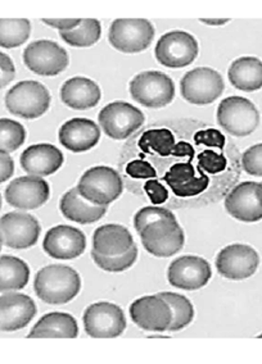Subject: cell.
I'll use <instances>...</instances> for the list:
<instances>
[{
	"label": "cell",
	"instance_id": "cell-35",
	"mask_svg": "<svg viewBox=\"0 0 262 364\" xmlns=\"http://www.w3.org/2000/svg\"><path fill=\"white\" fill-rule=\"evenodd\" d=\"M92 257L95 264L102 268L103 271L107 272H122L129 269L135 260L138 258V247L134 244V247H131L129 252L125 254H120V255H102V254L97 253V252H92Z\"/></svg>",
	"mask_w": 262,
	"mask_h": 364
},
{
	"label": "cell",
	"instance_id": "cell-24",
	"mask_svg": "<svg viewBox=\"0 0 262 364\" xmlns=\"http://www.w3.org/2000/svg\"><path fill=\"white\" fill-rule=\"evenodd\" d=\"M100 89L93 80L86 77H73L67 80L61 87V99L67 107L85 111L98 105Z\"/></svg>",
	"mask_w": 262,
	"mask_h": 364
},
{
	"label": "cell",
	"instance_id": "cell-26",
	"mask_svg": "<svg viewBox=\"0 0 262 364\" xmlns=\"http://www.w3.org/2000/svg\"><path fill=\"white\" fill-rule=\"evenodd\" d=\"M59 209L67 220L78 222L81 225L99 221L107 213V205H97L86 200L80 196L78 188L68 190L65 196H62Z\"/></svg>",
	"mask_w": 262,
	"mask_h": 364
},
{
	"label": "cell",
	"instance_id": "cell-43",
	"mask_svg": "<svg viewBox=\"0 0 262 364\" xmlns=\"http://www.w3.org/2000/svg\"><path fill=\"white\" fill-rule=\"evenodd\" d=\"M14 172V159L8 154V151L0 150V181L9 180Z\"/></svg>",
	"mask_w": 262,
	"mask_h": 364
},
{
	"label": "cell",
	"instance_id": "cell-41",
	"mask_svg": "<svg viewBox=\"0 0 262 364\" xmlns=\"http://www.w3.org/2000/svg\"><path fill=\"white\" fill-rule=\"evenodd\" d=\"M197 143L204 144L207 146H216V148H223L225 144V136L220 131L210 130L198 131L194 136Z\"/></svg>",
	"mask_w": 262,
	"mask_h": 364
},
{
	"label": "cell",
	"instance_id": "cell-5",
	"mask_svg": "<svg viewBox=\"0 0 262 364\" xmlns=\"http://www.w3.org/2000/svg\"><path fill=\"white\" fill-rule=\"evenodd\" d=\"M131 97L147 108H162L175 97V84L162 72H142L131 80Z\"/></svg>",
	"mask_w": 262,
	"mask_h": 364
},
{
	"label": "cell",
	"instance_id": "cell-13",
	"mask_svg": "<svg viewBox=\"0 0 262 364\" xmlns=\"http://www.w3.org/2000/svg\"><path fill=\"white\" fill-rule=\"evenodd\" d=\"M260 257L255 249L246 244H231L217 254L219 273L229 280L241 281L255 274Z\"/></svg>",
	"mask_w": 262,
	"mask_h": 364
},
{
	"label": "cell",
	"instance_id": "cell-1",
	"mask_svg": "<svg viewBox=\"0 0 262 364\" xmlns=\"http://www.w3.org/2000/svg\"><path fill=\"white\" fill-rule=\"evenodd\" d=\"M81 289L79 273L73 268L52 264L41 268L35 276L33 290L40 300L52 306H61L75 299Z\"/></svg>",
	"mask_w": 262,
	"mask_h": 364
},
{
	"label": "cell",
	"instance_id": "cell-44",
	"mask_svg": "<svg viewBox=\"0 0 262 364\" xmlns=\"http://www.w3.org/2000/svg\"><path fill=\"white\" fill-rule=\"evenodd\" d=\"M83 20H41L48 26L57 28L59 31H71L79 26Z\"/></svg>",
	"mask_w": 262,
	"mask_h": 364
},
{
	"label": "cell",
	"instance_id": "cell-34",
	"mask_svg": "<svg viewBox=\"0 0 262 364\" xmlns=\"http://www.w3.org/2000/svg\"><path fill=\"white\" fill-rule=\"evenodd\" d=\"M26 140V131L22 124L14 119H0V150L16 151Z\"/></svg>",
	"mask_w": 262,
	"mask_h": 364
},
{
	"label": "cell",
	"instance_id": "cell-11",
	"mask_svg": "<svg viewBox=\"0 0 262 364\" xmlns=\"http://www.w3.org/2000/svg\"><path fill=\"white\" fill-rule=\"evenodd\" d=\"M154 38V27L148 20H116L112 22L108 40L118 52H145Z\"/></svg>",
	"mask_w": 262,
	"mask_h": 364
},
{
	"label": "cell",
	"instance_id": "cell-21",
	"mask_svg": "<svg viewBox=\"0 0 262 364\" xmlns=\"http://www.w3.org/2000/svg\"><path fill=\"white\" fill-rule=\"evenodd\" d=\"M59 143L73 153H84L94 148L100 139L98 124L86 118H73L62 124Z\"/></svg>",
	"mask_w": 262,
	"mask_h": 364
},
{
	"label": "cell",
	"instance_id": "cell-22",
	"mask_svg": "<svg viewBox=\"0 0 262 364\" xmlns=\"http://www.w3.org/2000/svg\"><path fill=\"white\" fill-rule=\"evenodd\" d=\"M63 154L52 144H38L28 146L21 154V167L28 175L51 176L56 173L63 164Z\"/></svg>",
	"mask_w": 262,
	"mask_h": 364
},
{
	"label": "cell",
	"instance_id": "cell-25",
	"mask_svg": "<svg viewBox=\"0 0 262 364\" xmlns=\"http://www.w3.org/2000/svg\"><path fill=\"white\" fill-rule=\"evenodd\" d=\"M130 231L121 225H105L94 231L93 250L102 255H120L134 247Z\"/></svg>",
	"mask_w": 262,
	"mask_h": 364
},
{
	"label": "cell",
	"instance_id": "cell-30",
	"mask_svg": "<svg viewBox=\"0 0 262 364\" xmlns=\"http://www.w3.org/2000/svg\"><path fill=\"white\" fill-rule=\"evenodd\" d=\"M158 295L162 296L169 303L172 312V321H171L169 331H180L192 323V321L194 318V308L188 298H185L180 294L169 293V291L159 293Z\"/></svg>",
	"mask_w": 262,
	"mask_h": 364
},
{
	"label": "cell",
	"instance_id": "cell-19",
	"mask_svg": "<svg viewBox=\"0 0 262 364\" xmlns=\"http://www.w3.org/2000/svg\"><path fill=\"white\" fill-rule=\"evenodd\" d=\"M85 247L84 232L66 225L51 228L43 241L44 252L54 259H75L85 252Z\"/></svg>",
	"mask_w": 262,
	"mask_h": 364
},
{
	"label": "cell",
	"instance_id": "cell-40",
	"mask_svg": "<svg viewBox=\"0 0 262 364\" xmlns=\"http://www.w3.org/2000/svg\"><path fill=\"white\" fill-rule=\"evenodd\" d=\"M145 190L153 204H162L169 199V191L157 180H148L145 183Z\"/></svg>",
	"mask_w": 262,
	"mask_h": 364
},
{
	"label": "cell",
	"instance_id": "cell-46",
	"mask_svg": "<svg viewBox=\"0 0 262 364\" xmlns=\"http://www.w3.org/2000/svg\"><path fill=\"white\" fill-rule=\"evenodd\" d=\"M257 338H262V333H261V335H260V336H257Z\"/></svg>",
	"mask_w": 262,
	"mask_h": 364
},
{
	"label": "cell",
	"instance_id": "cell-3",
	"mask_svg": "<svg viewBox=\"0 0 262 364\" xmlns=\"http://www.w3.org/2000/svg\"><path fill=\"white\" fill-rule=\"evenodd\" d=\"M6 107L17 117L35 119L51 107V94L38 81H21L14 85L6 95Z\"/></svg>",
	"mask_w": 262,
	"mask_h": 364
},
{
	"label": "cell",
	"instance_id": "cell-4",
	"mask_svg": "<svg viewBox=\"0 0 262 364\" xmlns=\"http://www.w3.org/2000/svg\"><path fill=\"white\" fill-rule=\"evenodd\" d=\"M217 122L233 136H248L258 127L260 113L248 99L229 97L217 107Z\"/></svg>",
	"mask_w": 262,
	"mask_h": 364
},
{
	"label": "cell",
	"instance_id": "cell-42",
	"mask_svg": "<svg viewBox=\"0 0 262 364\" xmlns=\"http://www.w3.org/2000/svg\"><path fill=\"white\" fill-rule=\"evenodd\" d=\"M0 70H1V87H6L16 76L14 62L6 53L0 54Z\"/></svg>",
	"mask_w": 262,
	"mask_h": 364
},
{
	"label": "cell",
	"instance_id": "cell-33",
	"mask_svg": "<svg viewBox=\"0 0 262 364\" xmlns=\"http://www.w3.org/2000/svg\"><path fill=\"white\" fill-rule=\"evenodd\" d=\"M31 33V23L28 20H0V46L1 48H17L26 43Z\"/></svg>",
	"mask_w": 262,
	"mask_h": 364
},
{
	"label": "cell",
	"instance_id": "cell-27",
	"mask_svg": "<svg viewBox=\"0 0 262 364\" xmlns=\"http://www.w3.org/2000/svg\"><path fill=\"white\" fill-rule=\"evenodd\" d=\"M79 336V326L71 314L53 312L43 316L27 338H67Z\"/></svg>",
	"mask_w": 262,
	"mask_h": 364
},
{
	"label": "cell",
	"instance_id": "cell-17",
	"mask_svg": "<svg viewBox=\"0 0 262 364\" xmlns=\"http://www.w3.org/2000/svg\"><path fill=\"white\" fill-rule=\"evenodd\" d=\"M130 317L145 331H169L172 312L169 303L157 294L135 300L130 306Z\"/></svg>",
	"mask_w": 262,
	"mask_h": 364
},
{
	"label": "cell",
	"instance_id": "cell-29",
	"mask_svg": "<svg viewBox=\"0 0 262 364\" xmlns=\"http://www.w3.org/2000/svg\"><path fill=\"white\" fill-rule=\"evenodd\" d=\"M30 279V268L20 258L1 255L0 258V290L3 293L21 290Z\"/></svg>",
	"mask_w": 262,
	"mask_h": 364
},
{
	"label": "cell",
	"instance_id": "cell-9",
	"mask_svg": "<svg viewBox=\"0 0 262 364\" xmlns=\"http://www.w3.org/2000/svg\"><path fill=\"white\" fill-rule=\"evenodd\" d=\"M140 239L148 253L158 258H169L184 247V231L177 220H164L148 225Z\"/></svg>",
	"mask_w": 262,
	"mask_h": 364
},
{
	"label": "cell",
	"instance_id": "cell-18",
	"mask_svg": "<svg viewBox=\"0 0 262 364\" xmlns=\"http://www.w3.org/2000/svg\"><path fill=\"white\" fill-rule=\"evenodd\" d=\"M51 196L48 182L39 176H23L11 182L4 191V198L11 207L19 209H38Z\"/></svg>",
	"mask_w": 262,
	"mask_h": 364
},
{
	"label": "cell",
	"instance_id": "cell-39",
	"mask_svg": "<svg viewBox=\"0 0 262 364\" xmlns=\"http://www.w3.org/2000/svg\"><path fill=\"white\" fill-rule=\"evenodd\" d=\"M126 173L132 178H140V180H152L157 177V171L152 166L151 163L147 161H131L126 166Z\"/></svg>",
	"mask_w": 262,
	"mask_h": 364
},
{
	"label": "cell",
	"instance_id": "cell-6",
	"mask_svg": "<svg viewBox=\"0 0 262 364\" xmlns=\"http://www.w3.org/2000/svg\"><path fill=\"white\" fill-rule=\"evenodd\" d=\"M224 89L221 75L209 67L194 68L180 81L182 97L192 105H211L221 97Z\"/></svg>",
	"mask_w": 262,
	"mask_h": 364
},
{
	"label": "cell",
	"instance_id": "cell-10",
	"mask_svg": "<svg viewBox=\"0 0 262 364\" xmlns=\"http://www.w3.org/2000/svg\"><path fill=\"white\" fill-rule=\"evenodd\" d=\"M68 54L62 46L51 40H38L23 50V63L40 76H57L68 65Z\"/></svg>",
	"mask_w": 262,
	"mask_h": 364
},
{
	"label": "cell",
	"instance_id": "cell-2",
	"mask_svg": "<svg viewBox=\"0 0 262 364\" xmlns=\"http://www.w3.org/2000/svg\"><path fill=\"white\" fill-rule=\"evenodd\" d=\"M124 183L117 171L98 166L88 169L80 178V196L97 205H108L122 194Z\"/></svg>",
	"mask_w": 262,
	"mask_h": 364
},
{
	"label": "cell",
	"instance_id": "cell-37",
	"mask_svg": "<svg viewBox=\"0 0 262 364\" xmlns=\"http://www.w3.org/2000/svg\"><path fill=\"white\" fill-rule=\"evenodd\" d=\"M242 166L248 175L262 177V144L253 145L243 153Z\"/></svg>",
	"mask_w": 262,
	"mask_h": 364
},
{
	"label": "cell",
	"instance_id": "cell-36",
	"mask_svg": "<svg viewBox=\"0 0 262 364\" xmlns=\"http://www.w3.org/2000/svg\"><path fill=\"white\" fill-rule=\"evenodd\" d=\"M164 220H177V218L169 209L145 207V208L140 209L134 217V226L138 231V234L140 235L148 225H152L157 221H164Z\"/></svg>",
	"mask_w": 262,
	"mask_h": 364
},
{
	"label": "cell",
	"instance_id": "cell-23",
	"mask_svg": "<svg viewBox=\"0 0 262 364\" xmlns=\"http://www.w3.org/2000/svg\"><path fill=\"white\" fill-rule=\"evenodd\" d=\"M164 181L169 183L172 193L180 198H188L204 193L209 188L210 178L202 173L196 176V169L192 163H175L164 176Z\"/></svg>",
	"mask_w": 262,
	"mask_h": 364
},
{
	"label": "cell",
	"instance_id": "cell-28",
	"mask_svg": "<svg viewBox=\"0 0 262 364\" xmlns=\"http://www.w3.org/2000/svg\"><path fill=\"white\" fill-rule=\"evenodd\" d=\"M230 84L246 92L262 87V62L256 57H242L230 65L228 71Z\"/></svg>",
	"mask_w": 262,
	"mask_h": 364
},
{
	"label": "cell",
	"instance_id": "cell-38",
	"mask_svg": "<svg viewBox=\"0 0 262 364\" xmlns=\"http://www.w3.org/2000/svg\"><path fill=\"white\" fill-rule=\"evenodd\" d=\"M198 161H199V168L209 172V173H219L223 172L226 168L228 161L223 154H217L216 151L214 150H204L199 156H198Z\"/></svg>",
	"mask_w": 262,
	"mask_h": 364
},
{
	"label": "cell",
	"instance_id": "cell-45",
	"mask_svg": "<svg viewBox=\"0 0 262 364\" xmlns=\"http://www.w3.org/2000/svg\"><path fill=\"white\" fill-rule=\"evenodd\" d=\"M199 22L204 25H209V26H224L230 22V20H204V18H201Z\"/></svg>",
	"mask_w": 262,
	"mask_h": 364
},
{
	"label": "cell",
	"instance_id": "cell-7",
	"mask_svg": "<svg viewBox=\"0 0 262 364\" xmlns=\"http://www.w3.org/2000/svg\"><path fill=\"white\" fill-rule=\"evenodd\" d=\"M98 121L107 136L113 140H125L143 126L145 117L137 107L115 102L99 112Z\"/></svg>",
	"mask_w": 262,
	"mask_h": 364
},
{
	"label": "cell",
	"instance_id": "cell-47",
	"mask_svg": "<svg viewBox=\"0 0 262 364\" xmlns=\"http://www.w3.org/2000/svg\"><path fill=\"white\" fill-rule=\"evenodd\" d=\"M261 183H262V182H261Z\"/></svg>",
	"mask_w": 262,
	"mask_h": 364
},
{
	"label": "cell",
	"instance_id": "cell-15",
	"mask_svg": "<svg viewBox=\"0 0 262 364\" xmlns=\"http://www.w3.org/2000/svg\"><path fill=\"white\" fill-rule=\"evenodd\" d=\"M225 209L238 221L253 223L262 220V183L246 181L230 191Z\"/></svg>",
	"mask_w": 262,
	"mask_h": 364
},
{
	"label": "cell",
	"instance_id": "cell-14",
	"mask_svg": "<svg viewBox=\"0 0 262 364\" xmlns=\"http://www.w3.org/2000/svg\"><path fill=\"white\" fill-rule=\"evenodd\" d=\"M40 223L33 215L11 212L1 217L0 239L1 245L12 249H27L39 240Z\"/></svg>",
	"mask_w": 262,
	"mask_h": 364
},
{
	"label": "cell",
	"instance_id": "cell-31",
	"mask_svg": "<svg viewBox=\"0 0 262 364\" xmlns=\"http://www.w3.org/2000/svg\"><path fill=\"white\" fill-rule=\"evenodd\" d=\"M102 27L98 20H83L79 26L71 31H61V38L68 46L76 48L92 46L100 39Z\"/></svg>",
	"mask_w": 262,
	"mask_h": 364
},
{
	"label": "cell",
	"instance_id": "cell-32",
	"mask_svg": "<svg viewBox=\"0 0 262 364\" xmlns=\"http://www.w3.org/2000/svg\"><path fill=\"white\" fill-rule=\"evenodd\" d=\"M175 136L167 129L148 130L139 140V148L145 153H156L158 156H169L175 149Z\"/></svg>",
	"mask_w": 262,
	"mask_h": 364
},
{
	"label": "cell",
	"instance_id": "cell-20",
	"mask_svg": "<svg viewBox=\"0 0 262 364\" xmlns=\"http://www.w3.org/2000/svg\"><path fill=\"white\" fill-rule=\"evenodd\" d=\"M36 314L33 300L25 294L3 293L0 296V328L12 332L26 327Z\"/></svg>",
	"mask_w": 262,
	"mask_h": 364
},
{
	"label": "cell",
	"instance_id": "cell-8",
	"mask_svg": "<svg viewBox=\"0 0 262 364\" xmlns=\"http://www.w3.org/2000/svg\"><path fill=\"white\" fill-rule=\"evenodd\" d=\"M83 321L86 333L93 338H117L126 328L124 311L108 301H99L88 306Z\"/></svg>",
	"mask_w": 262,
	"mask_h": 364
},
{
	"label": "cell",
	"instance_id": "cell-16",
	"mask_svg": "<svg viewBox=\"0 0 262 364\" xmlns=\"http://www.w3.org/2000/svg\"><path fill=\"white\" fill-rule=\"evenodd\" d=\"M212 271L207 260L196 255H184L174 260L167 271L171 285L182 290L193 291L206 287L211 280Z\"/></svg>",
	"mask_w": 262,
	"mask_h": 364
},
{
	"label": "cell",
	"instance_id": "cell-12",
	"mask_svg": "<svg viewBox=\"0 0 262 364\" xmlns=\"http://www.w3.org/2000/svg\"><path fill=\"white\" fill-rule=\"evenodd\" d=\"M156 58L169 68H183L192 65L198 55L196 38L185 31H171L158 40Z\"/></svg>",
	"mask_w": 262,
	"mask_h": 364
}]
</instances>
